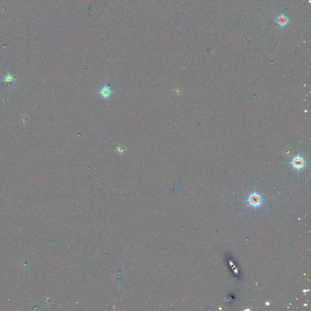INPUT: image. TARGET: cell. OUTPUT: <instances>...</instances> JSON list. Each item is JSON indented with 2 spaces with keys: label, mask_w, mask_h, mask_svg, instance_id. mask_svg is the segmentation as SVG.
I'll list each match as a JSON object with an SVG mask.
<instances>
[{
  "label": "cell",
  "mask_w": 311,
  "mask_h": 311,
  "mask_svg": "<svg viewBox=\"0 0 311 311\" xmlns=\"http://www.w3.org/2000/svg\"><path fill=\"white\" fill-rule=\"evenodd\" d=\"M246 201L250 206L254 207L255 209H257L262 204L264 199L261 194L254 192L249 194Z\"/></svg>",
  "instance_id": "6da1fadb"
},
{
  "label": "cell",
  "mask_w": 311,
  "mask_h": 311,
  "mask_svg": "<svg viewBox=\"0 0 311 311\" xmlns=\"http://www.w3.org/2000/svg\"><path fill=\"white\" fill-rule=\"evenodd\" d=\"M98 93L103 98L108 100L112 96L114 92L109 85H105L100 89V90L98 91Z\"/></svg>",
  "instance_id": "7a4b0ae2"
},
{
  "label": "cell",
  "mask_w": 311,
  "mask_h": 311,
  "mask_svg": "<svg viewBox=\"0 0 311 311\" xmlns=\"http://www.w3.org/2000/svg\"><path fill=\"white\" fill-rule=\"evenodd\" d=\"M292 166L297 170H300L305 166L306 162L303 157L297 156L293 157L291 162Z\"/></svg>",
  "instance_id": "3957f363"
},
{
  "label": "cell",
  "mask_w": 311,
  "mask_h": 311,
  "mask_svg": "<svg viewBox=\"0 0 311 311\" xmlns=\"http://www.w3.org/2000/svg\"><path fill=\"white\" fill-rule=\"evenodd\" d=\"M288 19L286 17L284 16L283 15L279 16V17L277 19V23L280 25L281 27H284L288 23Z\"/></svg>",
  "instance_id": "277c9868"
},
{
  "label": "cell",
  "mask_w": 311,
  "mask_h": 311,
  "mask_svg": "<svg viewBox=\"0 0 311 311\" xmlns=\"http://www.w3.org/2000/svg\"><path fill=\"white\" fill-rule=\"evenodd\" d=\"M14 80H15V78H14L13 76L10 74H8L7 75L3 77L2 81H4L5 83H10H10H12Z\"/></svg>",
  "instance_id": "5b68a950"
},
{
  "label": "cell",
  "mask_w": 311,
  "mask_h": 311,
  "mask_svg": "<svg viewBox=\"0 0 311 311\" xmlns=\"http://www.w3.org/2000/svg\"><path fill=\"white\" fill-rule=\"evenodd\" d=\"M115 151H116L118 154H123L126 152V148L123 145H119L116 147L115 149Z\"/></svg>",
  "instance_id": "8992f818"
},
{
  "label": "cell",
  "mask_w": 311,
  "mask_h": 311,
  "mask_svg": "<svg viewBox=\"0 0 311 311\" xmlns=\"http://www.w3.org/2000/svg\"><path fill=\"white\" fill-rule=\"evenodd\" d=\"M266 304H267V305H269L270 304H269V303H268V302H267V303H266Z\"/></svg>",
  "instance_id": "52a82bcc"
}]
</instances>
